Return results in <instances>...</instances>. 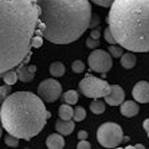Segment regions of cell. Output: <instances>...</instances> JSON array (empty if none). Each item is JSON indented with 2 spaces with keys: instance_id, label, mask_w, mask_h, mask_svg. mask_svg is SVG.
Segmentation results:
<instances>
[{
  "instance_id": "1",
  "label": "cell",
  "mask_w": 149,
  "mask_h": 149,
  "mask_svg": "<svg viewBox=\"0 0 149 149\" xmlns=\"http://www.w3.org/2000/svg\"><path fill=\"white\" fill-rule=\"evenodd\" d=\"M38 26L36 0H0V74L17 67L31 51Z\"/></svg>"
},
{
  "instance_id": "2",
  "label": "cell",
  "mask_w": 149,
  "mask_h": 149,
  "mask_svg": "<svg viewBox=\"0 0 149 149\" xmlns=\"http://www.w3.org/2000/svg\"><path fill=\"white\" fill-rule=\"evenodd\" d=\"M43 38L54 45L78 40L89 28L91 6L89 0H36Z\"/></svg>"
},
{
  "instance_id": "3",
  "label": "cell",
  "mask_w": 149,
  "mask_h": 149,
  "mask_svg": "<svg viewBox=\"0 0 149 149\" xmlns=\"http://www.w3.org/2000/svg\"><path fill=\"white\" fill-rule=\"evenodd\" d=\"M106 20L117 45L133 52L149 51V0H114Z\"/></svg>"
},
{
  "instance_id": "4",
  "label": "cell",
  "mask_w": 149,
  "mask_h": 149,
  "mask_svg": "<svg viewBox=\"0 0 149 149\" xmlns=\"http://www.w3.org/2000/svg\"><path fill=\"white\" fill-rule=\"evenodd\" d=\"M51 117L45 101L30 91H16L1 102L0 122L7 133L22 140H31L43 130Z\"/></svg>"
},
{
  "instance_id": "5",
  "label": "cell",
  "mask_w": 149,
  "mask_h": 149,
  "mask_svg": "<svg viewBox=\"0 0 149 149\" xmlns=\"http://www.w3.org/2000/svg\"><path fill=\"white\" fill-rule=\"evenodd\" d=\"M79 90L87 98H104L110 91V85L102 78L87 74L79 82Z\"/></svg>"
},
{
  "instance_id": "6",
  "label": "cell",
  "mask_w": 149,
  "mask_h": 149,
  "mask_svg": "<svg viewBox=\"0 0 149 149\" xmlns=\"http://www.w3.org/2000/svg\"><path fill=\"white\" fill-rule=\"evenodd\" d=\"M122 128L116 122H105L98 128L97 140L105 148H117L122 142Z\"/></svg>"
},
{
  "instance_id": "7",
  "label": "cell",
  "mask_w": 149,
  "mask_h": 149,
  "mask_svg": "<svg viewBox=\"0 0 149 149\" xmlns=\"http://www.w3.org/2000/svg\"><path fill=\"white\" fill-rule=\"evenodd\" d=\"M38 95L42 100L47 102V104H52L55 101L59 100V97L62 95V86L54 78H49L39 83L38 86Z\"/></svg>"
},
{
  "instance_id": "8",
  "label": "cell",
  "mask_w": 149,
  "mask_h": 149,
  "mask_svg": "<svg viewBox=\"0 0 149 149\" xmlns=\"http://www.w3.org/2000/svg\"><path fill=\"white\" fill-rule=\"evenodd\" d=\"M87 63L93 71L97 73H108L113 66V61H111V55L108 54L104 50H97L94 49L90 52V55L87 58Z\"/></svg>"
},
{
  "instance_id": "9",
  "label": "cell",
  "mask_w": 149,
  "mask_h": 149,
  "mask_svg": "<svg viewBox=\"0 0 149 149\" xmlns=\"http://www.w3.org/2000/svg\"><path fill=\"white\" fill-rule=\"evenodd\" d=\"M105 102L110 106H118L125 101V91L120 85H110V91L105 95Z\"/></svg>"
},
{
  "instance_id": "10",
  "label": "cell",
  "mask_w": 149,
  "mask_h": 149,
  "mask_svg": "<svg viewBox=\"0 0 149 149\" xmlns=\"http://www.w3.org/2000/svg\"><path fill=\"white\" fill-rule=\"evenodd\" d=\"M132 95L136 100V102L148 104L149 102V82H146V81L137 82L132 90Z\"/></svg>"
},
{
  "instance_id": "11",
  "label": "cell",
  "mask_w": 149,
  "mask_h": 149,
  "mask_svg": "<svg viewBox=\"0 0 149 149\" xmlns=\"http://www.w3.org/2000/svg\"><path fill=\"white\" fill-rule=\"evenodd\" d=\"M35 73H36V66L35 65H27V66H17L16 67V74L17 79L24 83L31 82L35 78Z\"/></svg>"
},
{
  "instance_id": "12",
  "label": "cell",
  "mask_w": 149,
  "mask_h": 149,
  "mask_svg": "<svg viewBox=\"0 0 149 149\" xmlns=\"http://www.w3.org/2000/svg\"><path fill=\"white\" fill-rule=\"evenodd\" d=\"M55 130L62 136H69L74 130V120H58L55 122Z\"/></svg>"
},
{
  "instance_id": "13",
  "label": "cell",
  "mask_w": 149,
  "mask_h": 149,
  "mask_svg": "<svg viewBox=\"0 0 149 149\" xmlns=\"http://www.w3.org/2000/svg\"><path fill=\"white\" fill-rule=\"evenodd\" d=\"M120 110H121V114L125 117H134L139 113V105L134 101H124Z\"/></svg>"
},
{
  "instance_id": "14",
  "label": "cell",
  "mask_w": 149,
  "mask_h": 149,
  "mask_svg": "<svg viewBox=\"0 0 149 149\" xmlns=\"http://www.w3.org/2000/svg\"><path fill=\"white\" fill-rule=\"evenodd\" d=\"M46 145L50 149H62L65 146V140H63V136L61 133H54V134H50L46 140Z\"/></svg>"
},
{
  "instance_id": "15",
  "label": "cell",
  "mask_w": 149,
  "mask_h": 149,
  "mask_svg": "<svg viewBox=\"0 0 149 149\" xmlns=\"http://www.w3.org/2000/svg\"><path fill=\"white\" fill-rule=\"evenodd\" d=\"M136 62H137V58H136L133 51L128 50V52H125V54L121 55V66L124 69H133L136 66Z\"/></svg>"
},
{
  "instance_id": "16",
  "label": "cell",
  "mask_w": 149,
  "mask_h": 149,
  "mask_svg": "<svg viewBox=\"0 0 149 149\" xmlns=\"http://www.w3.org/2000/svg\"><path fill=\"white\" fill-rule=\"evenodd\" d=\"M73 114H74V109L71 108V105L63 102L59 106V118L61 120H73Z\"/></svg>"
},
{
  "instance_id": "17",
  "label": "cell",
  "mask_w": 149,
  "mask_h": 149,
  "mask_svg": "<svg viewBox=\"0 0 149 149\" xmlns=\"http://www.w3.org/2000/svg\"><path fill=\"white\" fill-rule=\"evenodd\" d=\"M66 73V67L62 62H52L50 65V74L51 77H55V78H59V77L65 75Z\"/></svg>"
},
{
  "instance_id": "18",
  "label": "cell",
  "mask_w": 149,
  "mask_h": 149,
  "mask_svg": "<svg viewBox=\"0 0 149 149\" xmlns=\"http://www.w3.org/2000/svg\"><path fill=\"white\" fill-rule=\"evenodd\" d=\"M0 78H3L4 83H7V85H15L17 81V74H16V70L14 69H10L7 71H4V73L0 74Z\"/></svg>"
},
{
  "instance_id": "19",
  "label": "cell",
  "mask_w": 149,
  "mask_h": 149,
  "mask_svg": "<svg viewBox=\"0 0 149 149\" xmlns=\"http://www.w3.org/2000/svg\"><path fill=\"white\" fill-rule=\"evenodd\" d=\"M62 100L63 102H66L69 105H75L79 100V97H78V93L75 90H67L62 94Z\"/></svg>"
},
{
  "instance_id": "20",
  "label": "cell",
  "mask_w": 149,
  "mask_h": 149,
  "mask_svg": "<svg viewBox=\"0 0 149 149\" xmlns=\"http://www.w3.org/2000/svg\"><path fill=\"white\" fill-rule=\"evenodd\" d=\"M106 109V105L102 100H98V98H94V101L90 104V110L93 111L94 114H102Z\"/></svg>"
},
{
  "instance_id": "21",
  "label": "cell",
  "mask_w": 149,
  "mask_h": 149,
  "mask_svg": "<svg viewBox=\"0 0 149 149\" xmlns=\"http://www.w3.org/2000/svg\"><path fill=\"white\" fill-rule=\"evenodd\" d=\"M86 118V110L82 108V106H77L74 109V114H73V120L74 122H81Z\"/></svg>"
},
{
  "instance_id": "22",
  "label": "cell",
  "mask_w": 149,
  "mask_h": 149,
  "mask_svg": "<svg viewBox=\"0 0 149 149\" xmlns=\"http://www.w3.org/2000/svg\"><path fill=\"white\" fill-rule=\"evenodd\" d=\"M109 54L114 58H121V55L124 54V47L122 46H118L117 43L116 45H110L109 46Z\"/></svg>"
},
{
  "instance_id": "23",
  "label": "cell",
  "mask_w": 149,
  "mask_h": 149,
  "mask_svg": "<svg viewBox=\"0 0 149 149\" xmlns=\"http://www.w3.org/2000/svg\"><path fill=\"white\" fill-rule=\"evenodd\" d=\"M11 94V85H0V104Z\"/></svg>"
},
{
  "instance_id": "24",
  "label": "cell",
  "mask_w": 149,
  "mask_h": 149,
  "mask_svg": "<svg viewBox=\"0 0 149 149\" xmlns=\"http://www.w3.org/2000/svg\"><path fill=\"white\" fill-rule=\"evenodd\" d=\"M19 140H20V139H17V137H15V136H12V134H10V133H8V134L6 136L4 141H6V144H7L8 146L17 148V146H19Z\"/></svg>"
},
{
  "instance_id": "25",
  "label": "cell",
  "mask_w": 149,
  "mask_h": 149,
  "mask_svg": "<svg viewBox=\"0 0 149 149\" xmlns=\"http://www.w3.org/2000/svg\"><path fill=\"white\" fill-rule=\"evenodd\" d=\"M71 70L77 74L83 73V71H85V63H83L82 61H74V62L71 63Z\"/></svg>"
},
{
  "instance_id": "26",
  "label": "cell",
  "mask_w": 149,
  "mask_h": 149,
  "mask_svg": "<svg viewBox=\"0 0 149 149\" xmlns=\"http://www.w3.org/2000/svg\"><path fill=\"white\" fill-rule=\"evenodd\" d=\"M42 45H43V36L38 34H34V36L31 39V46L34 49H39V47H42Z\"/></svg>"
},
{
  "instance_id": "27",
  "label": "cell",
  "mask_w": 149,
  "mask_h": 149,
  "mask_svg": "<svg viewBox=\"0 0 149 149\" xmlns=\"http://www.w3.org/2000/svg\"><path fill=\"white\" fill-rule=\"evenodd\" d=\"M104 38H105V40L108 42L109 45H116V43H117V42H116V39H114V36H113V34H111L110 28H109V26L105 28V31H104Z\"/></svg>"
},
{
  "instance_id": "28",
  "label": "cell",
  "mask_w": 149,
  "mask_h": 149,
  "mask_svg": "<svg viewBox=\"0 0 149 149\" xmlns=\"http://www.w3.org/2000/svg\"><path fill=\"white\" fill-rule=\"evenodd\" d=\"M86 46L89 47V49H97L98 46H100V40L98 39H94L91 38V36H89V38L86 39Z\"/></svg>"
},
{
  "instance_id": "29",
  "label": "cell",
  "mask_w": 149,
  "mask_h": 149,
  "mask_svg": "<svg viewBox=\"0 0 149 149\" xmlns=\"http://www.w3.org/2000/svg\"><path fill=\"white\" fill-rule=\"evenodd\" d=\"M90 1L95 3L97 6H101V7H110L114 0H90Z\"/></svg>"
},
{
  "instance_id": "30",
  "label": "cell",
  "mask_w": 149,
  "mask_h": 149,
  "mask_svg": "<svg viewBox=\"0 0 149 149\" xmlns=\"http://www.w3.org/2000/svg\"><path fill=\"white\" fill-rule=\"evenodd\" d=\"M77 148L78 149H90L91 145H90V142L86 140H79V142H78V145H77Z\"/></svg>"
},
{
  "instance_id": "31",
  "label": "cell",
  "mask_w": 149,
  "mask_h": 149,
  "mask_svg": "<svg viewBox=\"0 0 149 149\" xmlns=\"http://www.w3.org/2000/svg\"><path fill=\"white\" fill-rule=\"evenodd\" d=\"M98 26H100V17L98 16H91L90 23H89V27L95 28V27H98Z\"/></svg>"
},
{
  "instance_id": "32",
  "label": "cell",
  "mask_w": 149,
  "mask_h": 149,
  "mask_svg": "<svg viewBox=\"0 0 149 149\" xmlns=\"http://www.w3.org/2000/svg\"><path fill=\"white\" fill-rule=\"evenodd\" d=\"M100 35H101V31H100V28H94L93 31L90 32V36L91 38H94V39H100Z\"/></svg>"
},
{
  "instance_id": "33",
  "label": "cell",
  "mask_w": 149,
  "mask_h": 149,
  "mask_svg": "<svg viewBox=\"0 0 149 149\" xmlns=\"http://www.w3.org/2000/svg\"><path fill=\"white\" fill-rule=\"evenodd\" d=\"M87 137H89V133H87L86 130H81V132H78V140H86Z\"/></svg>"
},
{
  "instance_id": "34",
  "label": "cell",
  "mask_w": 149,
  "mask_h": 149,
  "mask_svg": "<svg viewBox=\"0 0 149 149\" xmlns=\"http://www.w3.org/2000/svg\"><path fill=\"white\" fill-rule=\"evenodd\" d=\"M142 126H144V129H145L146 132H149V118H146L145 121H144V124H142Z\"/></svg>"
},
{
  "instance_id": "35",
  "label": "cell",
  "mask_w": 149,
  "mask_h": 149,
  "mask_svg": "<svg viewBox=\"0 0 149 149\" xmlns=\"http://www.w3.org/2000/svg\"><path fill=\"white\" fill-rule=\"evenodd\" d=\"M129 148H141V149H144L145 146L144 145H141V144H139V145H134V146H129Z\"/></svg>"
},
{
  "instance_id": "36",
  "label": "cell",
  "mask_w": 149,
  "mask_h": 149,
  "mask_svg": "<svg viewBox=\"0 0 149 149\" xmlns=\"http://www.w3.org/2000/svg\"><path fill=\"white\" fill-rule=\"evenodd\" d=\"M1 134H3V125L0 122V137H1Z\"/></svg>"
},
{
  "instance_id": "37",
  "label": "cell",
  "mask_w": 149,
  "mask_h": 149,
  "mask_svg": "<svg viewBox=\"0 0 149 149\" xmlns=\"http://www.w3.org/2000/svg\"><path fill=\"white\" fill-rule=\"evenodd\" d=\"M129 141V137H125V136H124V137H122V142H128Z\"/></svg>"
},
{
  "instance_id": "38",
  "label": "cell",
  "mask_w": 149,
  "mask_h": 149,
  "mask_svg": "<svg viewBox=\"0 0 149 149\" xmlns=\"http://www.w3.org/2000/svg\"><path fill=\"white\" fill-rule=\"evenodd\" d=\"M146 133H148V139H149V132H146Z\"/></svg>"
}]
</instances>
